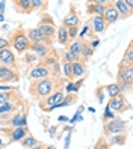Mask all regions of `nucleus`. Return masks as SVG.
<instances>
[{
	"mask_svg": "<svg viewBox=\"0 0 133 149\" xmlns=\"http://www.w3.org/2000/svg\"><path fill=\"white\" fill-rule=\"evenodd\" d=\"M32 6H33V11L41 9V8L47 6V2H42V0H32Z\"/></svg>",
	"mask_w": 133,
	"mask_h": 149,
	"instance_id": "obj_36",
	"label": "nucleus"
},
{
	"mask_svg": "<svg viewBox=\"0 0 133 149\" xmlns=\"http://www.w3.org/2000/svg\"><path fill=\"white\" fill-rule=\"evenodd\" d=\"M109 2H104V0H94V2H91L89 5H88V9L86 12L91 14V15H99V17H103L106 8H108Z\"/></svg>",
	"mask_w": 133,
	"mask_h": 149,
	"instance_id": "obj_9",
	"label": "nucleus"
},
{
	"mask_svg": "<svg viewBox=\"0 0 133 149\" xmlns=\"http://www.w3.org/2000/svg\"><path fill=\"white\" fill-rule=\"evenodd\" d=\"M29 50H30L37 57H39V59H46V57L50 56V50H51V48L47 45V44H30Z\"/></svg>",
	"mask_w": 133,
	"mask_h": 149,
	"instance_id": "obj_12",
	"label": "nucleus"
},
{
	"mask_svg": "<svg viewBox=\"0 0 133 149\" xmlns=\"http://www.w3.org/2000/svg\"><path fill=\"white\" fill-rule=\"evenodd\" d=\"M113 8L117 9V12L120 14V18H127V17L132 15V9L126 5V0H117V2H112Z\"/></svg>",
	"mask_w": 133,
	"mask_h": 149,
	"instance_id": "obj_18",
	"label": "nucleus"
},
{
	"mask_svg": "<svg viewBox=\"0 0 133 149\" xmlns=\"http://www.w3.org/2000/svg\"><path fill=\"white\" fill-rule=\"evenodd\" d=\"M42 148H44V145H42V143H39V145L33 146V148H30V149H42Z\"/></svg>",
	"mask_w": 133,
	"mask_h": 149,
	"instance_id": "obj_45",
	"label": "nucleus"
},
{
	"mask_svg": "<svg viewBox=\"0 0 133 149\" xmlns=\"http://www.w3.org/2000/svg\"><path fill=\"white\" fill-rule=\"evenodd\" d=\"M3 21H5V15L0 14V23H3Z\"/></svg>",
	"mask_w": 133,
	"mask_h": 149,
	"instance_id": "obj_48",
	"label": "nucleus"
},
{
	"mask_svg": "<svg viewBox=\"0 0 133 149\" xmlns=\"http://www.w3.org/2000/svg\"><path fill=\"white\" fill-rule=\"evenodd\" d=\"M95 95H97V98H99V101L101 102V101H103V87H97Z\"/></svg>",
	"mask_w": 133,
	"mask_h": 149,
	"instance_id": "obj_40",
	"label": "nucleus"
},
{
	"mask_svg": "<svg viewBox=\"0 0 133 149\" xmlns=\"http://www.w3.org/2000/svg\"><path fill=\"white\" fill-rule=\"evenodd\" d=\"M79 21H80V18H79V15L76 14L74 6H71V8H70V12L65 15V18L62 20V26H64L65 29L77 27V26H79Z\"/></svg>",
	"mask_w": 133,
	"mask_h": 149,
	"instance_id": "obj_11",
	"label": "nucleus"
},
{
	"mask_svg": "<svg viewBox=\"0 0 133 149\" xmlns=\"http://www.w3.org/2000/svg\"><path fill=\"white\" fill-rule=\"evenodd\" d=\"M42 35H44V36H46V38H53V36H55V33H56V27H55V26H46V24H38V27H37Z\"/></svg>",
	"mask_w": 133,
	"mask_h": 149,
	"instance_id": "obj_21",
	"label": "nucleus"
},
{
	"mask_svg": "<svg viewBox=\"0 0 133 149\" xmlns=\"http://www.w3.org/2000/svg\"><path fill=\"white\" fill-rule=\"evenodd\" d=\"M70 139H71V133H68L67 137H65V145H64V149H68L70 146Z\"/></svg>",
	"mask_w": 133,
	"mask_h": 149,
	"instance_id": "obj_41",
	"label": "nucleus"
},
{
	"mask_svg": "<svg viewBox=\"0 0 133 149\" xmlns=\"http://www.w3.org/2000/svg\"><path fill=\"white\" fill-rule=\"evenodd\" d=\"M127 122L122 120V119H110V120H106L104 122V134L106 136H110V134H121L124 130H126Z\"/></svg>",
	"mask_w": 133,
	"mask_h": 149,
	"instance_id": "obj_3",
	"label": "nucleus"
},
{
	"mask_svg": "<svg viewBox=\"0 0 133 149\" xmlns=\"http://www.w3.org/2000/svg\"><path fill=\"white\" fill-rule=\"evenodd\" d=\"M15 83L18 81V72L14 71L12 68L9 66H2L0 65V83L5 84V83Z\"/></svg>",
	"mask_w": 133,
	"mask_h": 149,
	"instance_id": "obj_8",
	"label": "nucleus"
},
{
	"mask_svg": "<svg viewBox=\"0 0 133 149\" xmlns=\"http://www.w3.org/2000/svg\"><path fill=\"white\" fill-rule=\"evenodd\" d=\"M55 80L53 78H41V80H33L30 81V95L35 100L47 98L51 92L55 91Z\"/></svg>",
	"mask_w": 133,
	"mask_h": 149,
	"instance_id": "obj_1",
	"label": "nucleus"
},
{
	"mask_svg": "<svg viewBox=\"0 0 133 149\" xmlns=\"http://www.w3.org/2000/svg\"><path fill=\"white\" fill-rule=\"evenodd\" d=\"M88 32H89V26H88V24H86V26H85V27H83V30H82L80 33H79V35H80V38H83V36H85V35H88Z\"/></svg>",
	"mask_w": 133,
	"mask_h": 149,
	"instance_id": "obj_42",
	"label": "nucleus"
},
{
	"mask_svg": "<svg viewBox=\"0 0 133 149\" xmlns=\"http://www.w3.org/2000/svg\"><path fill=\"white\" fill-rule=\"evenodd\" d=\"M99 44H100V39H94V41H92V44H91V45H89V47H91V48L94 50V48H95L97 45H99Z\"/></svg>",
	"mask_w": 133,
	"mask_h": 149,
	"instance_id": "obj_43",
	"label": "nucleus"
},
{
	"mask_svg": "<svg viewBox=\"0 0 133 149\" xmlns=\"http://www.w3.org/2000/svg\"><path fill=\"white\" fill-rule=\"evenodd\" d=\"M103 119H104V122H106V120H110V119H115V115H113V111L109 109V106H106V110H104Z\"/></svg>",
	"mask_w": 133,
	"mask_h": 149,
	"instance_id": "obj_33",
	"label": "nucleus"
},
{
	"mask_svg": "<svg viewBox=\"0 0 133 149\" xmlns=\"http://www.w3.org/2000/svg\"><path fill=\"white\" fill-rule=\"evenodd\" d=\"M103 20L106 21V24H113L115 21H118L120 20V14L117 12V9L113 8V5H112V2H109V5H108V8H106V11H104V14H103Z\"/></svg>",
	"mask_w": 133,
	"mask_h": 149,
	"instance_id": "obj_14",
	"label": "nucleus"
},
{
	"mask_svg": "<svg viewBox=\"0 0 133 149\" xmlns=\"http://www.w3.org/2000/svg\"><path fill=\"white\" fill-rule=\"evenodd\" d=\"M8 47H9V41L5 39V38H0V50L8 48Z\"/></svg>",
	"mask_w": 133,
	"mask_h": 149,
	"instance_id": "obj_39",
	"label": "nucleus"
},
{
	"mask_svg": "<svg viewBox=\"0 0 133 149\" xmlns=\"http://www.w3.org/2000/svg\"><path fill=\"white\" fill-rule=\"evenodd\" d=\"M8 125H11L12 128H20V127H27V115L23 111H18V113H15V115H12L11 120H9V124Z\"/></svg>",
	"mask_w": 133,
	"mask_h": 149,
	"instance_id": "obj_15",
	"label": "nucleus"
},
{
	"mask_svg": "<svg viewBox=\"0 0 133 149\" xmlns=\"http://www.w3.org/2000/svg\"><path fill=\"white\" fill-rule=\"evenodd\" d=\"M82 48H83V39H74L71 44H70L68 51H70V53H73L74 56H79V57H80Z\"/></svg>",
	"mask_w": 133,
	"mask_h": 149,
	"instance_id": "obj_20",
	"label": "nucleus"
},
{
	"mask_svg": "<svg viewBox=\"0 0 133 149\" xmlns=\"http://www.w3.org/2000/svg\"><path fill=\"white\" fill-rule=\"evenodd\" d=\"M51 75V69L44 66L42 63H38L32 68V71L29 72V80L33 81V80H41V78H49Z\"/></svg>",
	"mask_w": 133,
	"mask_h": 149,
	"instance_id": "obj_6",
	"label": "nucleus"
},
{
	"mask_svg": "<svg viewBox=\"0 0 133 149\" xmlns=\"http://www.w3.org/2000/svg\"><path fill=\"white\" fill-rule=\"evenodd\" d=\"M27 134H29L27 127L12 128V130H11V133H9V143H12V142H20V140H23Z\"/></svg>",
	"mask_w": 133,
	"mask_h": 149,
	"instance_id": "obj_17",
	"label": "nucleus"
},
{
	"mask_svg": "<svg viewBox=\"0 0 133 149\" xmlns=\"http://www.w3.org/2000/svg\"><path fill=\"white\" fill-rule=\"evenodd\" d=\"M26 35H27V39L30 44H47V45L51 44V39L46 38L38 29H29L26 32Z\"/></svg>",
	"mask_w": 133,
	"mask_h": 149,
	"instance_id": "obj_10",
	"label": "nucleus"
},
{
	"mask_svg": "<svg viewBox=\"0 0 133 149\" xmlns=\"http://www.w3.org/2000/svg\"><path fill=\"white\" fill-rule=\"evenodd\" d=\"M53 149H56V148H53Z\"/></svg>",
	"mask_w": 133,
	"mask_h": 149,
	"instance_id": "obj_50",
	"label": "nucleus"
},
{
	"mask_svg": "<svg viewBox=\"0 0 133 149\" xmlns=\"http://www.w3.org/2000/svg\"><path fill=\"white\" fill-rule=\"evenodd\" d=\"M9 45H12V47L15 48V51H18V53H24V51L29 50L30 42H29L27 35H26V30H24L23 27L17 29V30L11 35Z\"/></svg>",
	"mask_w": 133,
	"mask_h": 149,
	"instance_id": "obj_2",
	"label": "nucleus"
},
{
	"mask_svg": "<svg viewBox=\"0 0 133 149\" xmlns=\"http://www.w3.org/2000/svg\"><path fill=\"white\" fill-rule=\"evenodd\" d=\"M64 74H65V77L68 78V80H73L74 78V75H73V65L71 63H68V62H64Z\"/></svg>",
	"mask_w": 133,
	"mask_h": 149,
	"instance_id": "obj_30",
	"label": "nucleus"
},
{
	"mask_svg": "<svg viewBox=\"0 0 133 149\" xmlns=\"http://www.w3.org/2000/svg\"><path fill=\"white\" fill-rule=\"evenodd\" d=\"M108 106H109L110 110H115V111H118V113H122V111L130 110V104H129L127 100L122 96V93L118 95V96H115V98H110V101H109Z\"/></svg>",
	"mask_w": 133,
	"mask_h": 149,
	"instance_id": "obj_7",
	"label": "nucleus"
},
{
	"mask_svg": "<svg viewBox=\"0 0 133 149\" xmlns=\"http://www.w3.org/2000/svg\"><path fill=\"white\" fill-rule=\"evenodd\" d=\"M77 60H80L79 56H74L73 53H70V51H65L64 53V62H68V63H74Z\"/></svg>",
	"mask_w": 133,
	"mask_h": 149,
	"instance_id": "obj_31",
	"label": "nucleus"
},
{
	"mask_svg": "<svg viewBox=\"0 0 133 149\" xmlns=\"http://www.w3.org/2000/svg\"><path fill=\"white\" fill-rule=\"evenodd\" d=\"M14 98V92L12 91H6V92H0V106L6 102H12Z\"/></svg>",
	"mask_w": 133,
	"mask_h": 149,
	"instance_id": "obj_27",
	"label": "nucleus"
},
{
	"mask_svg": "<svg viewBox=\"0 0 133 149\" xmlns=\"http://www.w3.org/2000/svg\"><path fill=\"white\" fill-rule=\"evenodd\" d=\"M20 142H21V146L26 148V149H30V148H33V146H37V145L41 143V142H38V139H35V137L30 136V134H27L23 140H20Z\"/></svg>",
	"mask_w": 133,
	"mask_h": 149,
	"instance_id": "obj_25",
	"label": "nucleus"
},
{
	"mask_svg": "<svg viewBox=\"0 0 133 149\" xmlns=\"http://www.w3.org/2000/svg\"><path fill=\"white\" fill-rule=\"evenodd\" d=\"M94 149H109V146H108V143H106L104 140L101 139V140H99V142H97V145H95Z\"/></svg>",
	"mask_w": 133,
	"mask_h": 149,
	"instance_id": "obj_37",
	"label": "nucleus"
},
{
	"mask_svg": "<svg viewBox=\"0 0 133 149\" xmlns=\"http://www.w3.org/2000/svg\"><path fill=\"white\" fill-rule=\"evenodd\" d=\"M73 65V75L74 77H82L86 71V66H85V62L83 60H77V62L71 63Z\"/></svg>",
	"mask_w": 133,
	"mask_h": 149,
	"instance_id": "obj_23",
	"label": "nucleus"
},
{
	"mask_svg": "<svg viewBox=\"0 0 133 149\" xmlns=\"http://www.w3.org/2000/svg\"><path fill=\"white\" fill-rule=\"evenodd\" d=\"M5 145H6V143L3 142V139L0 137V149H3V148H5Z\"/></svg>",
	"mask_w": 133,
	"mask_h": 149,
	"instance_id": "obj_46",
	"label": "nucleus"
},
{
	"mask_svg": "<svg viewBox=\"0 0 133 149\" xmlns=\"http://www.w3.org/2000/svg\"><path fill=\"white\" fill-rule=\"evenodd\" d=\"M14 8L18 14H30L33 11L32 6V0H15Z\"/></svg>",
	"mask_w": 133,
	"mask_h": 149,
	"instance_id": "obj_16",
	"label": "nucleus"
},
{
	"mask_svg": "<svg viewBox=\"0 0 133 149\" xmlns=\"http://www.w3.org/2000/svg\"><path fill=\"white\" fill-rule=\"evenodd\" d=\"M122 62H126L129 65H133V42H129L127 50L122 56Z\"/></svg>",
	"mask_w": 133,
	"mask_h": 149,
	"instance_id": "obj_26",
	"label": "nucleus"
},
{
	"mask_svg": "<svg viewBox=\"0 0 133 149\" xmlns=\"http://www.w3.org/2000/svg\"><path fill=\"white\" fill-rule=\"evenodd\" d=\"M92 27H94L95 33H103L106 30V27H108V24L103 20V17L95 15V17H92Z\"/></svg>",
	"mask_w": 133,
	"mask_h": 149,
	"instance_id": "obj_19",
	"label": "nucleus"
},
{
	"mask_svg": "<svg viewBox=\"0 0 133 149\" xmlns=\"http://www.w3.org/2000/svg\"><path fill=\"white\" fill-rule=\"evenodd\" d=\"M0 63H3L6 66H15V56H14V51L8 47L0 50Z\"/></svg>",
	"mask_w": 133,
	"mask_h": 149,
	"instance_id": "obj_13",
	"label": "nucleus"
},
{
	"mask_svg": "<svg viewBox=\"0 0 133 149\" xmlns=\"http://www.w3.org/2000/svg\"><path fill=\"white\" fill-rule=\"evenodd\" d=\"M122 81H133V65H129L121 60L118 66L117 83H122Z\"/></svg>",
	"mask_w": 133,
	"mask_h": 149,
	"instance_id": "obj_5",
	"label": "nucleus"
},
{
	"mask_svg": "<svg viewBox=\"0 0 133 149\" xmlns=\"http://www.w3.org/2000/svg\"><path fill=\"white\" fill-rule=\"evenodd\" d=\"M103 89L106 91V93L109 95V98H115V96H118L121 95V89H120V86L117 83H112V84H108V86H104Z\"/></svg>",
	"mask_w": 133,
	"mask_h": 149,
	"instance_id": "obj_22",
	"label": "nucleus"
},
{
	"mask_svg": "<svg viewBox=\"0 0 133 149\" xmlns=\"http://www.w3.org/2000/svg\"><path fill=\"white\" fill-rule=\"evenodd\" d=\"M5 6H6L5 2H0V14H2V15H3V12H5Z\"/></svg>",
	"mask_w": 133,
	"mask_h": 149,
	"instance_id": "obj_44",
	"label": "nucleus"
},
{
	"mask_svg": "<svg viewBox=\"0 0 133 149\" xmlns=\"http://www.w3.org/2000/svg\"><path fill=\"white\" fill-rule=\"evenodd\" d=\"M126 143V136H117L110 140V145H124Z\"/></svg>",
	"mask_w": 133,
	"mask_h": 149,
	"instance_id": "obj_34",
	"label": "nucleus"
},
{
	"mask_svg": "<svg viewBox=\"0 0 133 149\" xmlns=\"http://www.w3.org/2000/svg\"><path fill=\"white\" fill-rule=\"evenodd\" d=\"M58 32V42L61 44V45H67L68 44V29H65L64 26H61V27L56 30Z\"/></svg>",
	"mask_w": 133,
	"mask_h": 149,
	"instance_id": "obj_24",
	"label": "nucleus"
},
{
	"mask_svg": "<svg viewBox=\"0 0 133 149\" xmlns=\"http://www.w3.org/2000/svg\"><path fill=\"white\" fill-rule=\"evenodd\" d=\"M53 148H55L53 145H51V146H46V149H53Z\"/></svg>",
	"mask_w": 133,
	"mask_h": 149,
	"instance_id": "obj_49",
	"label": "nucleus"
},
{
	"mask_svg": "<svg viewBox=\"0 0 133 149\" xmlns=\"http://www.w3.org/2000/svg\"><path fill=\"white\" fill-rule=\"evenodd\" d=\"M92 54H94V50L88 45V44L83 42V48H82V51H80V57L85 60V59H88V57H91Z\"/></svg>",
	"mask_w": 133,
	"mask_h": 149,
	"instance_id": "obj_29",
	"label": "nucleus"
},
{
	"mask_svg": "<svg viewBox=\"0 0 133 149\" xmlns=\"http://www.w3.org/2000/svg\"><path fill=\"white\" fill-rule=\"evenodd\" d=\"M17 109V106L14 102H6L0 106V115H6V113H14V110Z\"/></svg>",
	"mask_w": 133,
	"mask_h": 149,
	"instance_id": "obj_28",
	"label": "nucleus"
},
{
	"mask_svg": "<svg viewBox=\"0 0 133 149\" xmlns=\"http://www.w3.org/2000/svg\"><path fill=\"white\" fill-rule=\"evenodd\" d=\"M79 35V29L77 27H70L68 29V38H76Z\"/></svg>",
	"mask_w": 133,
	"mask_h": 149,
	"instance_id": "obj_38",
	"label": "nucleus"
},
{
	"mask_svg": "<svg viewBox=\"0 0 133 149\" xmlns=\"http://www.w3.org/2000/svg\"><path fill=\"white\" fill-rule=\"evenodd\" d=\"M64 96H65V92H62V91H56L55 93L49 95L47 98H44V100L39 102L41 110H42V111H51L53 107H55L56 104H59Z\"/></svg>",
	"mask_w": 133,
	"mask_h": 149,
	"instance_id": "obj_4",
	"label": "nucleus"
},
{
	"mask_svg": "<svg viewBox=\"0 0 133 149\" xmlns=\"http://www.w3.org/2000/svg\"><path fill=\"white\" fill-rule=\"evenodd\" d=\"M68 119L65 118V116H59V122H67Z\"/></svg>",
	"mask_w": 133,
	"mask_h": 149,
	"instance_id": "obj_47",
	"label": "nucleus"
},
{
	"mask_svg": "<svg viewBox=\"0 0 133 149\" xmlns=\"http://www.w3.org/2000/svg\"><path fill=\"white\" fill-rule=\"evenodd\" d=\"M39 24H46V26H55V21H53L51 15H49V14H44V15H42V18H41V21H39Z\"/></svg>",
	"mask_w": 133,
	"mask_h": 149,
	"instance_id": "obj_32",
	"label": "nucleus"
},
{
	"mask_svg": "<svg viewBox=\"0 0 133 149\" xmlns=\"http://www.w3.org/2000/svg\"><path fill=\"white\" fill-rule=\"evenodd\" d=\"M80 84H82V81H79L77 84L70 83V84L67 86V92H68V93H76V92L79 91V87H80Z\"/></svg>",
	"mask_w": 133,
	"mask_h": 149,
	"instance_id": "obj_35",
	"label": "nucleus"
}]
</instances>
